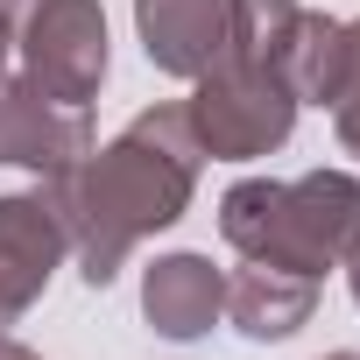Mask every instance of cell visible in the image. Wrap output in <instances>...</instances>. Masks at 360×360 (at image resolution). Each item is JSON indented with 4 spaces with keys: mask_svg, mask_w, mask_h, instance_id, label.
Instances as JSON below:
<instances>
[{
    "mask_svg": "<svg viewBox=\"0 0 360 360\" xmlns=\"http://www.w3.org/2000/svg\"><path fill=\"white\" fill-rule=\"evenodd\" d=\"M198 162H205V148H198L184 106H148L106 148H85L71 169L43 176V191L64 219V240L78 255V276L92 290H106L148 233L184 219V205L198 191Z\"/></svg>",
    "mask_w": 360,
    "mask_h": 360,
    "instance_id": "6da1fadb",
    "label": "cell"
},
{
    "mask_svg": "<svg viewBox=\"0 0 360 360\" xmlns=\"http://www.w3.org/2000/svg\"><path fill=\"white\" fill-rule=\"evenodd\" d=\"M219 233L240 262H269L325 283V269H346V255L360 248V176L311 169L297 184L240 176L219 198Z\"/></svg>",
    "mask_w": 360,
    "mask_h": 360,
    "instance_id": "7a4b0ae2",
    "label": "cell"
},
{
    "mask_svg": "<svg viewBox=\"0 0 360 360\" xmlns=\"http://www.w3.org/2000/svg\"><path fill=\"white\" fill-rule=\"evenodd\" d=\"M191 85L198 92L184 99V120L212 162H255L283 148L297 127V92L283 85V71H269L248 50H219V64L198 71Z\"/></svg>",
    "mask_w": 360,
    "mask_h": 360,
    "instance_id": "3957f363",
    "label": "cell"
},
{
    "mask_svg": "<svg viewBox=\"0 0 360 360\" xmlns=\"http://www.w3.org/2000/svg\"><path fill=\"white\" fill-rule=\"evenodd\" d=\"M22 78L64 106H92L106 85V15L99 0H0Z\"/></svg>",
    "mask_w": 360,
    "mask_h": 360,
    "instance_id": "277c9868",
    "label": "cell"
},
{
    "mask_svg": "<svg viewBox=\"0 0 360 360\" xmlns=\"http://www.w3.org/2000/svg\"><path fill=\"white\" fill-rule=\"evenodd\" d=\"M64 255H71V240H64L50 191H8L0 198V332L50 290Z\"/></svg>",
    "mask_w": 360,
    "mask_h": 360,
    "instance_id": "5b68a950",
    "label": "cell"
},
{
    "mask_svg": "<svg viewBox=\"0 0 360 360\" xmlns=\"http://www.w3.org/2000/svg\"><path fill=\"white\" fill-rule=\"evenodd\" d=\"M85 148H92L85 106H64V99H50L29 78H0V162L36 169V176H57Z\"/></svg>",
    "mask_w": 360,
    "mask_h": 360,
    "instance_id": "8992f818",
    "label": "cell"
},
{
    "mask_svg": "<svg viewBox=\"0 0 360 360\" xmlns=\"http://www.w3.org/2000/svg\"><path fill=\"white\" fill-rule=\"evenodd\" d=\"M134 29L155 71L198 78L226 50V0H134Z\"/></svg>",
    "mask_w": 360,
    "mask_h": 360,
    "instance_id": "52a82bcc",
    "label": "cell"
},
{
    "mask_svg": "<svg viewBox=\"0 0 360 360\" xmlns=\"http://www.w3.org/2000/svg\"><path fill=\"white\" fill-rule=\"evenodd\" d=\"M141 311L162 339H198L226 318V276L205 255H162L141 276Z\"/></svg>",
    "mask_w": 360,
    "mask_h": 360,
    "instance_id": "ba28073f",
    "label": "cell"
},
{
    "mask_svg": "<svg viewBox=\"0 0 360 360\" xmlns=\"http://www.w3.org/2000/svg\"><path fill=\"white\" fill-rule=\"evenodd\" d=\"M318 311V283L311 276H290V269H269V262H248L226 276V318L248 332V339H290L304 332Z\"/></svg>",
    "mask_w": 360,
    "mask_h": 360,
    "instance_id": "9c48e42d",
    "label": "cell"
},
{
    "mask_svg": "<svg viewBox=\"0 0 360 360\" xmlns=\"http://www.w3.org/2000/svg\"><path fill=\"white\" fill-rule=\"evenodd\" d=\"M346 155H360V22H339V64H332V92H325Z\"/></svg>",
    "mask_w": 360,
    "mask_h": 360,
    "instance_id": "30bf717a",
    "label": "cell"
},
{
    "mask_svg": "<svg viewBox=\"0 0 360 360\" xmlns=\"http://www.w3.org/2000/svg\"><path fill=\"white\" fill-rule=\"evenodd\" d=\"M0 360H43V353H29L22 339H8V332H0Z\"/></svg>",
    "mask_w": 360,
    "mask_h": 360,
    "instance_id": "8fae6325",
    "label": "cell"
},
{
    "mask_svg": "<svg viewBox=\"0 0 360 360\" xmlns=\"http://www.w3.org/2000/svg\"><path fill=\"white\" fill-rule=\"evenodd\" d=\"M346 283H353V297H360V248L346 255Z\"/></svg>",
    "mask_w": 360,
    "mask_h": 360,
    "instance_id": "7c38bea8",
    "label": "cell"
},
{
    "mask_svg": "<svg viewBox=\"0 0 360 360\" xmlns=\"http://www.w3.org/2000/svg\"><path fill=\"white\" fill-rule=\"evenodd\" d=\"M8 50H15V43H8V22H0V78H8Z\"/></svg>",
    "mask_w": 360,
    "mask_h": 360,
    "instance_id": "4fadbf2b",
    "label": "cell"
},
{
    "mask_svg": "<svg viewBox=\"0 0 360 360\" xmlns=\"http://www.w3.org/2000/svg\"><path fill=\"white\" fill-rule=\"evenodd\" d=\"M325 360H360V353H325Z\"/></svg>",
    "mask_w": 360,
    "mask_h": 360,
    "instance_id": "5bb4252c",
    "label": "cell"
}]
</instances>
